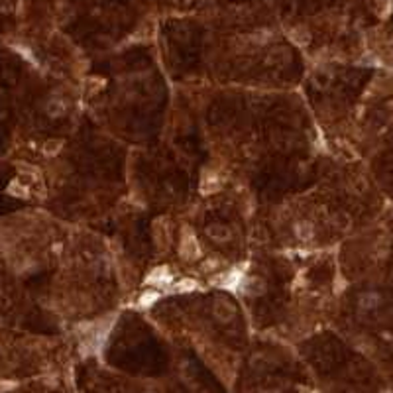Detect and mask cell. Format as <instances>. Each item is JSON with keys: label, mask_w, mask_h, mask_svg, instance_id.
Listing matches in <instances>:
<instances>
[{"label": "cell", "mask_w": 393, "mask_h": 393, "mask_svg": "<svg viewBox=\"0 0 393 393\" xmlns=\"http://www.w3.org/2000/svg\"><path fill=\"white\" fill-rule=\"evenodd\" d=\"M181 256H183V257H189V259H193V257L199 256V246H196L195 234H191V232H189L187 228H185V232H183Z\"/></svg>", "instance_id": "6da1fadb"}, {"label": "cell", "mask_w": 393, "mask_h": 393, "mask_svg": "<svg viewBox=\"0 0 393 393\" xmlns=\"http://www.w3.org/2000/svg\"><path fill=\"white\" fill-rule=\"evenodd\" d=\"M171 281V273L167 272V268H157V270H153V272L148 275V279H146V283H150V285H167Z\"/></svg>", "instance_id": "7a4b0ae2"}, {"label": "cell", "mask_w": 393, "mask_h": 393, "mask_svg": "<svg viewBox=\"0 0 393 393\" xmlns=\"http://www.w3.org/2000/svg\"><path fill=\"white\" fill-rule=\"evenodd\" d=\"M289 40L293 44H297V46H307L311 42V34L299 26V28H293V30L289 31Z\"/></svg>", "instance_id": "3957f363"}, {"label": "cell", "mask_w": 393, "mask_h": 393, "mask_svg": "<svg viewBox=\"0 0 393 393\" xmlns=\"http://www.w3.org/2000/svg\"><path fill=\"white\" fill-rule=\"evenodd\" d=\"M216 315H218L220 318H224V320H228V318L234 317V309H232L228 303L218 301L216 303Z\"/></svg>", "instance_id": "277c9868"}, {"label": "cell", "mask_w": 393, "mask_h": 393, "mask_svg": "<svg viewBox=\"0 0 393 393\" xmlns=\"http://www.w3.org/2000/svg\"><path fill=\"white\" fill-rule=\"evenodd\" d=\"M8 193H10V195H16V196H28L30 189L24 187L20 181H12L10 183V187H8Z\"/></svg>", "instance_id": "5b68a950"}, {"label": "cell", "mask_w": 393, "mask_h": 393, "mask_svg": "<svg viewBox=\"0 0 393 393\" xmlns=\"http://www.w3.org/2000/svg\"><path fill=\"white\" fill-rule=\"evenodd\" d=\"M61 146H63L61 140H49V142H46V146H44V153L46 155H55L61 150Z\"/></svg>", "instance_id": "8992f818"}, {"label": "cell", "mask_w": 393, "mask_h": 393, "mask_svg": "<svg viewBox=\"0 0 393 393\" xmlns=\"http://www.w3.org/2000/svg\"><path fill=\"white\" fill-rule=\"evenodd\" d=\"M297 236L303 238V240H309L313 238V226L309 222H303V224H297Z\"/></svg>", "instance_id": "52a82bcc"}, {"label": "cell", "mask_w": 393, "mask_h": 393, "mask_svg": "<svg viewBox=\"0 0 393 393\" xmlns=\"http://www.w3.org/2000/svg\"><path fill=\"white\" fill-rule=\"evenodd\" d=\"M159 297V293H155V291H148V293H144L142 295V299H140V305H144V307H148L151 303L155 301Z\"/></svg>", "instance_id": "ba28073f"}, {"label": "cell", "mask_w": 393, "mask_h": 393, "mask_svg": "<svg viewBox=\"0 0 393 393\" xmlns=\"http://www.w3.org/2000/svg\"><path fill=\"white\" fill-rule=\"evenodd\" d=\"M378 2H379V4H381V6H379V8H378V14H379V16H387V14H389V8H391V2H389V0H378Z\"/></svg>", "instance_id": "9c48e42d"}, {"label": "cell", "mask_w": 393, "mask_h": 393, "mask_svg": "<svg viewBox=\"0 0 393 393\" xmlns=\"http://www.w3.org/2000/svg\"><path fill=\"white\" fill-rule=\"evenodd\" d=\"M195 287H196V283L193 281V279H185V281H181V283L177 285V289H179V291H185V289H191V291H193Z\"/></svg>", "instance_id": "30bf717a"}]
</instances>
